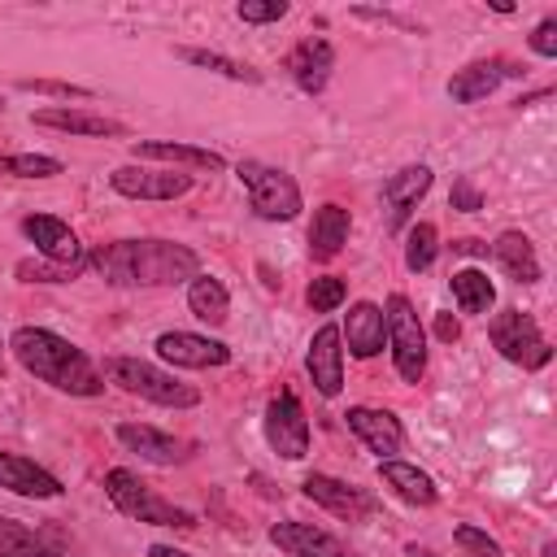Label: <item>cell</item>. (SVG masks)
Returning <instances> with one entry per match:
<instances>
[{"label":"cell","instance_id":"cell-27","mask_svg":"<svg viewBox=\"0 0 557 557\" xmlns=\"http://www.w3.org/2000/svg\"><path fill=\"white\" fill-rule=\"evenodd\" d=\"M187 309H191L200 322L222 326V322L231 318V296H226V287H222L213 274H196V278L187 283Z\"/></svg>","mask_w":557,"mask_h":557},{"label":"cell","instance_id":"cell-34","mask_svg":"<svg viewBox=\"0 0 557 557\" xmlns=\"http://www.w3.org/2000/svg\"><path fill=\"white\" fill-rule=\"evenodd\" d=\"M87 265V261H83ZM83 265H57V261H17V278L22 283H70Z\"/></svg>","mask_w":557,"mask_h":557},{"label":"cell","instance_id":"cell-33","mask_svg":"<svg viewBox=\"0 0 557 557\" xmlns=\"http://www.w3.org/2000/svg\"><path fill=\"white\" fill-rule=\"evenodd\" d=\"M344 296H348V283H344L339 274H322V278H313L309 292H305V300H309L313 313H331V309H339Z\"/></svg>","mask_w":557,"mask_h":557},{"label":"cell","instance_id":"cell-16","mask_svg":"<svg viewBox=\"0 0 557 557\" xmlns=\"http://www.w3.org/2000/svg\"><path fill=\"white\" fill-rule=\"evenodd\" d=\"M283 65H287L292 83H296L305 96H318V91L326 87L331 70H335V48H331L322 35H309V39H300V44L287 52Z\"/></svg>","mask_w":557,"mask_h":557},{"label":"cell","instance_id":"cell-29","mask_svg":"<svg viewBox=\"0 0 557 557\" xmlns=\"http://www.w3.org/2000/svg\"><path fill=\"white\" fill-rule=\"evenodd\" d=\"M453 300H457L461 313H487L492 300H496V287H492V278L483 270L466 265V270L453 274Z\"/></svg>","mask_w":557,"mask_h":557},{"label":"cell","instance_id":"cell-38","mask_svg":"<svg viewBox=\"0 0 557 557\" xmlns=\"http://www.w3.org/2000/svg\"><path fill=\"white\" fill-rule=\"evenodd\" d=\"M448 205L461 209V213H479V209H483V196H479V187H474L470 178H457L453 191H448Z\"/></svg>","mask_w":557,"mask_h":557},{"label":"cell","instance_id":"cell-37","mask_svg":"<svg viewBox=\"0 0 557 557\" xmlns=\"http://www.w3.org/2000/svg\"><path fill=\"white\" fill-rule=\"evenodd\" d=\"M239 22H252V26H265V22H278L287 17V0H239Z\"/></svg>","mask_w":557,"mask_h":557},{"label":"cell","instance_id":"cell-12","mask_svg":"<svg viewBox=\"0 0 557 557\" xmlns=\"http://www.w3.org/2000/svg\"><path fill=\"white\" fill-rule=\"evenodd\" d=\"M270 544L287 557H357L352 548H344L331 531L313 527V522H300V518H287V522H274L270 527Z\"/></svg>","mask_w":557,"mask_h":557},{"label":"cell","instance_id":"cell-44","mask_svg":"<svg viewBox=\"0 0 557 557\" xmlns=\"http://www.w3.org/2000/svg\"><path fill=\"white\" fill-rule=\"evenodd\" d=\"M0 374H4V344H0Z\"/></svg>","mask_w":557,"mask_h":557},{"label":"cell","instance_id":"cell-30","mask_svg":"<svg viewBox=\"0 0 557 557\" xmlns=\"http://www.w3.org/2000/svg\"><path fill=\"white\" fill-rule=\"evenodd\" d=\"M0 557H61V553L48 548L26 522L0 513Z\"/></svg>","mask_w":557,"mask_h":557},{"label":"cell","instance_id":"cell-8","mask_svg":"<svg viewBox=\"0 0 557 557\" xmlns=\"http://www.w3.org/2000/svg\"><path fill=\"white\" fill-rule=\"evenodd\" d=\"M265 440L283 461H300L309 453V418H305V405L296 392L283 387L265 405Z\"/></svg>","mask_w":557,"mask_h":557},{"label":"cell","instance_id":"cell-10","mask_svg":"<svg viewBox=\"0 0 557 557\" xmlns=\"http://www.w3.org/2000/svg\"><path fill=\"white\" fill-rule=\"evenodd\" d=\"M300 492H305L313 505H322L326 513H335V518H348V522H361V518L379 513V500H374L366 487H357V483H344V479H335V474H305Z\"/></svg>","mask_w":557,"mask_h":557},{"label":"cell","instance_id":"cell-23","mask_svg":"<svg viewBox=\"0 0 557 557\" xmlns=\"http://www.w3.org/2000/svg\"><path fill=\"white\" fill-rule=\"evenodd\" d=\"M348 226H352V218H348L344 205H322V209H313L309 257H313V261H331V257H339V248L348 244Z\"/></svg>","mask_w":557,"mask_h":557},{"label":"cell","instance_id":"cell-26","mask_svg":"<svg viewBox=\"0 0 557 557\" xmlns=\"http://www.w3.org/2000/svg\"><path fill=\"white\" fill-rule=\"evenodd\" d=\"M35 126H52V131H70V135H126L122 122H113L104 113H87V109H39Z\"/></svg>","mask_w":557,"mask_h":557},{"label":"cell","instance_id":"cell-22","mask_svg":"<svg viewBox=\"0 0 557 557\" xmlns=\"http://www.w3.org/2000/svg\"><path fill=\"white\" fill-rule=\"evenodd\" d=\"M339 339H348V352L352 357H374L383 352V339H387V326H383V309L370 305V300H357L344 318V331Z\"/></svg>","mask_w":557,"mask_h":557},{"label":"cell","instance_id":"cell-14","mask_svg":"<svg viewBox=\"0 0 557 557\" xmlns=\"http://www.w3.org/2000/svg\"><path fill=\"white\" fill-rule=\"evenodd\" d=\"M431 165H405L383 183V209H387V231H400L409 222V213L418 209V200L431 191Z\"/></svg>","mask_w":557,"mask_h":557},{"label":"cell","instance_id":"cell-2","mask_svg":"<svg viewBox=\"0 0 557 557\" xmlns=\"http://www.w3.org/2000/svg\"><path fill=\"white\" fill-rule=\"evenodd\" d=\"M9 348L26 374H35L39 383H48L57 392H70V396H100L104 392V374L91 366V357L48 326H17Z\"/></svg>","mask_w":557,"mask_h":557},{"label":"cell","instance_id":"cell-6","mask_svg":"<svg viewBox=\"0 0 557 557\" xmlns=\"http://www.w3.org/2000/svg\"><path fill=\"white\" fill-rule=\"evenodd\" d=\"M383 326H387V344H392V361H396V374L405 383H418L426 374V331L409 305V296L392 292L387 305H383Z\"/></svg>","mask_w":557,"mask_h":557},{"label":"cell","instance_id":"cell-20","mask_svg":"<svg viewBox=\"0 0 557 557\" xmlns=\"http://www.w3.org/2000/svg\"><path fill=\"white\" fill-rule=\"evenodd\" d=\"M344 418H348V431H352L370 453H379V461H387L392 453H400L405 431H400L396 413H387V409H370V405H352Z\"/></svg>","mask_w":557,"mask_h":557},{"label":"cell","instance_id":"cell-43","mask_svg":"<svg viewBox=\"0 0 557 557\" xmlns=\"http://www.w3.org/2000/svg\"><path fill=\"white\" fill-rule=\"evenodd\" d=\"M405 557H440V553H431V548H422V544H409Z\"/></svg>","mask_w":557,"mask_h":557},{"label":"cell","instance_id":"cell-21","mask_svg":"<svg viewBox=\"0 0 557 557\" xmlns=\"http://www.w3.org/2000/svg\"><path fill=\"white\" fill-rule=\"evenodd\" d=\"M135 161H170V165H187V170H226V157L200 144H174V139H139L131 144Z\"/></svg>","mask_w":557,"mask_h":557},{"label":"cell","instance_id":"cell-25","mask_svg":"<svg viewBox=\"0 0 557 557\" xmlns=\"http://www.w3.org/2000/svg\"><path fill=\"white\" fill-rule=\"evenodd\" d=\"M492 257L513 283H540V261H535V248L522 231H500L492 244Z\"/></svg>","mask_w":557,"mask_h":557},{"label":"cell","instance_id":"cell-24","mask_svg":"<svg viewBox=\"0 0 557 557\" xmlns=\"http://www.w3.org/2000/svg\"><path fill=\"white\" fill-rule=\"evenodd\" d=\"M379 479H383V487H392L405 505H435V479L426 474V470H418V466H409V461H396V457H387V461H379Z\"/></svg>","mask_w":557,"mask_h":557},{"label":"cell","instance_id":"cell-35","mask_svg":"<svg viewBox=\"0 0 557 557\" xmlns=\"http://www.w3.org/2000/svg\"><path fill=\"white\" fill-rule=\"evenodd\" d=\"M453 540L466 548V557H505V553H500V544H496L487 531L470 527V522H461V527L453 531Z\"/></svg>","mask_w":557,"mask_h":557},{"label":"cell","instance_id":"cell-19","mask_svg":"<svg viewBox=\"0 0 557 557\" xmlns=\"http://www.w3.org/2000/svg\"><path fill=\"white\" fill-rule=\"evenodd\" d=\"M0 487L13 496H30V500H52L65 492L57 474H48L44 466H35L30 457L9 453V448H0Z\"/></svg>","mask_w":557,"mask_h":557},{"label":"cell","instance_id":"cell-11","mask_svg":"<svg viewBox=\"0 0 557 557\" xmlns=\"http://www.w3.org/2000/svg\"><path fill=\"white\" fill-rule=\"evenodd\" d=\"M152 348H157L161 361L183 366V370H213V366L231 361V348L222 339H209V335H196V331H161Z\"/></svg>","mask_w":557,"mask_h":557},{"label":"cell","instance_id":"cell-41","mask_svg":"<svg viewBox=\"0 0 557 557\" xmlns=\"http://www.w3.org/2000/svg\"><path fill=\"white\" fill-rule=\"evenodd\" d=\"M453 248H457V252H466V257H483V252H487V244H479V239H457Z\"/></svg>","mask_w":557,"mask_h":557},{"label":"cell","instance_id":"cell-3","mask_svg":"<svg viewBox=\"0 0 557 557\" xmlns=\"http://www.w3.org/2000/svg\"><path fill=\"white\" fill-rule=\"evenodd\" d=\"M104 492H109L113 509L126 513V518H135V522H148V527H178V531H191V527H196V513H191V509L165 500L161 492H152V487H148L135 470H126V466L104 470Z\"/></svg>","mask_w":557,"mask_h":557},{"label":"cell","instance_id":"cell-5","mask_svg":"<svg viewBox=\"0 0 557 557\" xmlns=\"http://www.w3.org/2000/svg\"><path fill=\"white\" fill-rule=\"evenodd\" d=\"M235 174L248 187V205H252L257 218H265V222H292L305 209L300 187H296V178L287 170L265 165V161H239Z\"/></svg>","mask_w":557,"mask_h":557},{"label":"cell","instance_id":"cell-7","mask_svg":"<svg viewBox=\"0 0 557 557\" xmlns=\"http://www.w3.org/2000/svg\"><path fill=\"white\" fill-rule=\"evenodd\" d=\"M487 335H492V348H496L505 361L522 366V370H540V366L553 361V348H548L544 331H540L535 318L522 313V309H500V313L492 318Z\"/></svg>","mask_w":557,"mask_h":557},{"label":"cell","instance_id":"cell-18","mask_svg":"<svg viewBox=\"0 0 557 557\" xmlns=\"http://www.w3.org/2000/svg\"><path fill=\"white\" fill-rule=\"evenodd\" d=\"M339 344H344L339 339V326H318L313 339H309V357H305L309 379H313V387L326 400L339 396V387H344V348Z\"/></svg>","mask_w":557,"mask_h":557},{"label":"cell","instance_id":"cell-42","mask_svg":"<svg viewBox=\"0 0 557 557\" xmlns=\"http://www.w3.org/2000/svg\"><path fill=\"white\" fill-rule=\"evenodd\" d=\"M148 557H191V553H183V548H170V544H152V548H148Z\"/></svg>","mask_w":557,"mask_h":557},{"label":"cell","instance_id":"cell-9","mask_svg":"<svg viewBox=\"0 0 557 557\" xmlns=\"http://www.w3.org/2000/svg\"><path fill=\"white\" fill-rule=\"evenodd\" d=\"M109 187L131 200H178L191 191V174L178 170H152V165H117L109 174Z\"/></svg>","mask_w":557,"mask_h":557},{"label":"cell","instance_id":"cell-32","mask_svg":"<svg viewBox=\"0 0 557 557\" xmlns=\"http://www.w3.org/2000/svg\"><path fill=\"white\" fill-rule=\"evenodd\" d=\"M435 252H440V244H435V226H431V222L409 226V239H405V265H409L413 274H422V270L435 261Z\"/></svg>","mask_w":557,"mask_h":557},{"label":"cell","instance_id":"cell-40","mask_svg":"<svg viewBox=\"0 0 557 557\" xmlns=\"http://www.w3.org/2000/svg\"><path fill=\"white\" fill-rule=\"evenodd\" d=\"M435 335H440L444 344H453V339H461V322H457L453 313H435Z\"/></svg>","mask_w":557,"mask_h":557},{"label":"cell","instance_id":"cell-28","mask_svg":"<svg viewBox=\"0 0 557 557\" xmlns=\"http://www.w3.org/2000/svg\"><path fill=\"white\" fill-rule=\"evenodd\" d=\"M174 57H178V61H187V65H196V70L222 74V78H231V83H261V70H252V65H244V61L226 57V52H209V48H178Z\"/></svg>","mask_w":557,"mask_h":557},{"label":"cell","instance_id":"cell-17","mask_svg":"<svg viewBox=\"0 0 557 557\" xmlns=\"http://www.w3.org/2000/svg\"><path fill=\"white\" fill-rule=\"evenodd\" d=\"M505 78H522V65L500 61V57H492V61H470V65H461V70L448 78V96H453L457 104H474V100L492 96Z\"/></svg>","mask_w":557,"mask_h":557},{"label":"cell","instance_id":"cell-4","mask_svg":"<svg viewBox=\"0 0 557 557\" xmlns=\"http://www.w3.org/2000/svg\"><path fill=\"white\" fill-rule=\"evenodd\" d=\"M104 374L122 392H131L139 400H152L161 409H191V405H200V392L191 383H183L170 370H161L152 361H139V357H109L104 361Z\"/></svg>","mask_w":557,"mask_h":557},{"label":"cell","instance_id":"cell-39","mask_svg":"<svg viewBox=\"0 0 557 557\" xmlns=\"http://www.w3.org/2000/svg\"><path fill=\"white\" fill-rule=\"evenodd\" d=\"M531 52H535V57H557V17H544V22L531 30Z\"/></svg>","mask_w":557,"mask_h":557},{"label":"cell","instance_id":"cell-13","mask_svg":"<svg viewBox=\"0 0 557 557\" xmlns=\"http://www.w3.org/2000/svg\"><path fill=\"white\" fill-rule=\"evenodd\" d=\"M117 440L131 453H139V461H152V466H178V461H187L196 453L191 440L165 435V431H157L148 422H117Z\"/></svg>","mask_w":557,"mask_h":557},{"label":"cell","instance_id":"cell-36","mask_svg":"<svg viewBox=\"0 0 557 557\" xmlns=\"http://www.w3.org/2000/svg\"><path fill=\"white\" fill-rule=\"evenodd\" d=\"M22 91H39V96H65V100H91V87L78 83H61V78H17Z\"/></svg>","mask_w":557,"mask_h":557},{"label":"cell","instance_id":"cell-15","mask_svg":"<svg viewBox=\"0 0 557 557\" xmlns=\"http://www.w3.org/2000/svg\"><path fill=\"white\" fill-rule=\"evenodd\" d=\"M22 235L44 252V261H57V265H83V261H87L78 235H74L61 218L30 213V218H22Z\"/></svg>","mask_w":557,"mask_h":557},{"label":"cell","instance_id":"cell-1","mask_svg":"<svg viewBox=\"0 0 557 557\" xmlns=\"http://www.w3.org/2000/svg\"><path fill=\"white\" fill-rule=\"evenodd\" d=\"M87 265L113 287H170L200 274V257L174 239H113L91 248Z\"/></svg>","mask_w":557,"mask_h":557},{"label":"cell","instance_id":"cell-31","mask_svg":"<svg viewBox=\"0 0 557 557\" xmlns=\"http://www.w3.org/2000/svg\"><path fill=\"white\" fill-rule=\"evenodd\" d=\"M0 170L4 174H17V178H52L65 165L57 157H44V152H13V157H0Z\"/></svg>","mask_w":557,"mask_h":557}]
</instances>
